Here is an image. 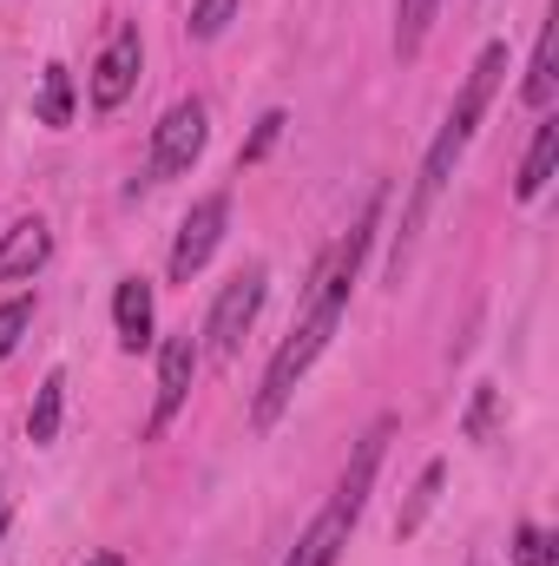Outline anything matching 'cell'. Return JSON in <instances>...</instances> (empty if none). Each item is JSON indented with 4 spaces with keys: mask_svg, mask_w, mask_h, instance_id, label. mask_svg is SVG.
Masks as SVG:
<instances>
[{
    "mask_svg": "<svg viewBox=\"0 0 559 566\" xmlns=\"http://www.w3.org/2000/svg\"><path fill=\"white\" fill-rule=\"evenodd\" d=\"M376 224H382V191L362 205V218L349 224V238L316 264V277H309V303H303V316H296V329H289V343H283L277 356H271V369H264V389H257V402H251V422L271 428L289 409V396H296V382L309 376V363L329 349V336L342 329V316H349V283H356V264H362V251H369V238H376Z\"/></svg>",
    "mask_w": 559,
    "mask_h": 566,
    "instance_id": "1",
    "label": "cell"
},
{
    "mask_svg": "<svg viewBox=\"0 0 559 566\" xmlns=\"http://www.w3.org/2000/svg\"><path fill=\"white\" fill-rule=\"evenodd\" d=\"M500 73H507V40H494V46H481V60H474V73H467V86H461V99H454V113H447V126L434 133L428 145V158H421V178H415V198H409V211H402V244H395V277H402V258H409V244H415L421 218H428V205L441 198V185H447V171H454V158L467 151L474 139V126H481V113H487V99H494V86H500Z\"/></svg>",
    "mask_w": 559,
    "mask_h": 566,
    "instance_id": "2",
    "label": "cell"
},
{
    "mask_svg": "<svg viewBox=\"0 0 559 566\" xmlns=\"http://www.w3.org/2000/svg\"><path fill=\"white\" fill-rule=\"evenodd\" d=\"M264 283H271L264 264H244L238 277L218 290L211 323H204V349H211L218 363H231V356L244 349V329H251V323H257V310H264Z\"/></svg>",
    "mask_w": 559,
    "mask_h": 566,
    "instance_id": "3",
    "label": "cell"
},
{
    "mask_svg": "<svg viewBox=\"0 0 559 566\" xmlns=\"http://www.w3.org/2000/svg\"><path fill=\"white\" fill-rule=\"evenodd\" d=\"M204 139H211L204 99H178V106L158 119V133H151V178H184V171L198 165Z\"/></svg>",
    "mask_w": 559,
    "mask_h": 566,
    "instance_id": "4",
    "label": "cell"
},
{
    "mask_svg": "<svg viewBox=\"0 0 559 566\" xmlns=\"http://www.w3.org/2000/svg\"><path fill=\"white\" fill-rule=\"evenodd\" d=\"M224 224H231V198L224 191H204L191 211H184V224H178V238H171V283H191L204 264H211V251H218V238H224Z\"/></svg>",
    "mask_w": 559,
    "mask_h": 566,
    "instance_id": "5",
    "label": "cell"
},
{
    "mask_svg": "<svg viewBox=\"0 0 559 566\" xmlns=\"http://www.w3.org/2000/svg\"><path fill=\"white\" fill-rule=\"evenodd\" d=\"M139 66H145L139 27H119V33L106 40L99 66H93V106H99V113H119V106L133 99V86H139Z\"/></svg>",
    "mask_w": 559,
    "mask_h": 566,
    "instance_id": "6",
    "label": "cell"
},
{
    "mask_svg": "<svg viewBox=\"0 0 559 566\" xmlns=\"http://www.w3.org/2000/svg\"><path fill=\"white\" fill-rule=\"evenodd\" d=\"M191 376H198V336H191V329H184V336H165V349H158V402H151V434H165V428H171V416L184 409Z\"/></svg>",
    "mask_w": 559,
    "mask_h": 566,
    "instance_id": "7",
    "label": "cell"
},
{
    "mask_svg": "<svg viewBox=\"0 0 559 566\" xmlns=\"http://www.w3.org/2000/svg\"><path fill=\"white\" fill-rule=\"evenodd\" d=\"M389 434H395V416H382V422L356 441V461L342 468V488H336V501H329L342 521H356V514L369 507V481H376V468H382V454H389Z\"/></svg>",
    "mask_w": 559,
    "mask_h": 566,
    "instance_id": "8",
    "label": "cell"
},
{
    "mask_svg": "<svg viewBox=\"0 0 559 566\" xmlns=\"http://www.w3.org/2000/svg\"><path fill=\"white\" fill-rule=\"evenodd\" d=\"M46 251H53V231H46L40 218H20V224L0 238V277H7V283L33 277V271L46 264Z\"/></svg>",
    "mask_w": 559,
    "mask_h": 566,
    "instance_id": "9",
    "label": "cell"
},
{
    "mask_svg": "<svg viewBox=\"0 0 559 566\" xmlns=\"http://www.w3.org/2000/svg\"><path fill=\"white\" fill-rule=\"evenodd\" d=\"M113 323H119V349H145L151 343V283L119 277L113 290Z\"/></svg>",
    "mask_w": 559,
    "mask_h": 566,
    "instance_id": "10",
    "label": "cell"
},
{
    "mask_svg": "<svg viewBox=\"0 0 559 566\" xmlns=\"http://www.w3.org/2000/svg\"><path fill=\"white\" fill-rule=\"evenodd\" d=\"M349 527H356V521H342L336 507H323V514L309 521V534L296 541V554H289L283 566H336V554H342V541H349Z\"/></svg>",
    "mask_w": 559,
    "mask_h": 566,
    "instance_id": "11",
    "label": "cell"
},
{
    "mask_svg": "<svg viewBox=\"0 0 559 566\" xmlns=\"http://www.w3.org/2000/svg\"><path fill=\"white\" fill-rule=\"evenodd\" d=\"M553 158H559V119L547 113L540 119V133H534V145H527V165H520V205H534L540 191H547V178H553Z\"/></svg>",
    "mask_w": 559,
    "mask_h": 566,
    "instance_id": "12",
    "label": "cell"
},
{
    "mask_svg": "<svg viewBox=\"0 0 559 566\" xmlns=\"http://www.w3.org/2000/svg\"><path fill=\"white\" fill-rule=\"evenodd\" d=\"M60 416H66V369H46L33 409H27V434H33V448H46V441L60 434Z\"/></svg>",
    "mask_w": 559,
    "mask_h": 566,
    "instance_id": "13",
    "label": "cell"
},
{
    "mask_svg": "<svg viewBox=\"0 0 559 566\" xmlns=\"http://www.w3.org/2000/svg\"><path fill=\"white\" fill-rule=\"evenodd\" d=\"M33 113H40V126H53V133L73 126V73H66L60 60L40 73V99H33Z\"/></svg>",
    "mask_w": 559,
    "mask_h": 566,
    "instance_id": "14",
    "label": "cell"
},
{
    "mask_svg": "<svg viewBox=\"0 0 559 566\" xmlns=\"http://www.w3.org/2000/svg\"><path fill=\"white\" fill-rule=\"evenodd\" d=\"M441 481H447V468H441V461H428V468H421V481H415V501H409V507H402V521H395V541H415V534H421V521H428V514H434V501H441Z\"/></svg>",
    "mask_w": 559,
    "mask_h": 566,
    "instance_id": "15",
    "label": "cell"
},
{
    "mask_svg": "<svg viewBox=\"0 0 559 566\" xmlns=\"http://www.w3.org/2000/svg\"><path fill=\"white\" fill-rule=\"evenodd\" d=\"M553 66H559V60H553V27H540V46H534V66H527V86H520L534 113H547V106H553V86H559V73H553Z\"/></svg>",
    "mask_w": 559,
    "mask_h": 566,
    "instance_id": "16",
    "label": "cell"
},
{
    "mask_svg": "<svg viewBox=\"0 0 559 566\" xmlns=\"http://www.w3.org/2000/svg\"><path fill=\"white\" fill-rule=\"evenodd\" d=\"M434 7H441V0H395V53H402V60L421 53V40H428V27H434Z\"/></svg>",
    "mask_w": 559,
    "mask_h": 566,
    "instance_id": "17",
    "label": "cell"
},
{
    "mask_svg": "<svg viewBox=\"0 0 559 566\" xmlns=\"http://www.w3.org/2000/svg\"><path fill=\"white\" fill-rule=\"evenodd\" d=\"M494 428H500V389L481 382L474 389V409H467V441H494Z\"/></svg>",
    "mask_w": 559,
    "mask_h": 566,
    "instance_id": "18",
    "label": "cell"
},
{
    "mask_svg": "<svg viewBox=\"0 0 559 566\" xmlns=\"http://www.w3.org/2000/svg\"><path fill=\"white\" fill-rule=\"evenodd\" d=\"M33 329V296H13V303H0V363L20 349V336Z\"/></svg>",
    "mask_w": 559,
    "mask_h": 566,
    "instance_id": "19",
    "label": "cell"
},
{
    "mask_svg": "<svg viewBox=\"0 0 559 566\" xmlns=\"http://www.w3.org/2000/svg\"><path fill=\"white\" fill-rule=\"evenodd\" d=\"M553 560H559V547L547 527H520L514 534V566H553Z\"/></svg>",
    "mask_w": 559,
    "mask_h": 566,
    "instance_id": "20",
    "label": "cell"
},
{
    "mask_svg": "<svg viewBox=\"0 0 559 566\" xmlns=\"http://www.w3.org/2000/svg\"><path fill=\"white\" fill-rule=\"evenodd\" d=\"M231 13H238V0H198L191 7V40H218L231 27Z\"/></svg>",
    "mask_w": 559,
    "mask_h": 566,
    "instance_id": "21",
    "label": "cell"
},
{
    "mask_svg": "<svg viewBox=\"0 0 559 566\" xmlns=\"http://www.w3.org/2000/svg\"><path fill=\"white\" fill-rule=\"evenodd\" d=\"M283 126H289L283 113H264V119H257V133L244 139V151H238V165H257V158H264V151H271V145L283 139Z\"/></svg>",
    "mask_w": 559,
    "mask_h": 566,
    "instance_id": "22",
    "label": "cell"
},
{
    "mask_svg": "<svg viewBox=\"0 0 559 566\" xmlns=\"http://www.w3.org/2000/svg\"><path fill=\"white\" fill-rule=\"evenodd\" d=\"M86 566H126V560H119V554H93Z\"/></svg>",
    "mask_w": 559,
    "mask_h": 566,
    "instance_id": "23",
    "label": "cell"
},
{
    "mask_svg": "<svg viewBox=\"0 0 559 566\" xmlns=\"http://www.w3.org/2000/svg\"><path fill=\"white\" fill-rule=\"evenodd\" d=\"M0 527H7V501H0Z\"/></svg>",
    "mask_w": 559,
    "mask_h": 566,
    "instance_id": "24",
    "label": "cell"
}]
</instances>
